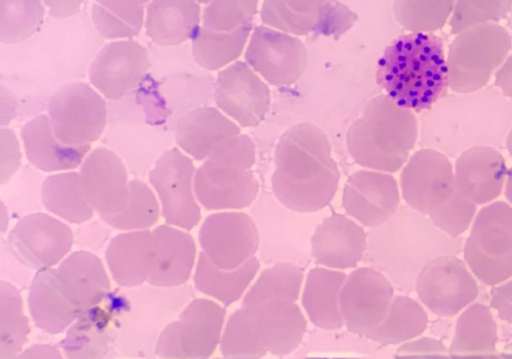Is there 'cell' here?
<instances>
[{
    "mask_svg": "<svg viewBox=\"0 0 512 359\" xmlns=\"http://www.w3.org/2000/svg\"><path fill=\"white\" fill-rule=\"evenodd\" d=\"M218 109L243 128H255L266 118L271 104L267 82L245 61L221 70L215 83Z\"/></svg>",
    "mask_w": 512,
    "mask_h": 359,
    "instance_id": "ffe728a7",
    "label": "cell"
},
{
    "mask_svg": "<svg viewBox=\"0 0 512 359\" xmlns=\"http://www.w3.org/2000/svg\"><path fill=\"white\" fill-rule=\"evenodd\" d=\"M260 0H211L202 14V27L225 36H251Z\"/></svg>",
    "mask_w": 512,
    "mask_h": 359,
    "instance_id": "60d3db41",
    "label": "cell"
},
{
    "mask_svg": "<svg viewBox=\"0 0 512 359\" xmlns=\"http://www.w3.org/2000/svg\"><path fill=\"white\" fill-rule=\"evenodd\" d=\"M500 356L502 359H512V343L506 346Z\"/></svg>",
    "mask_w": 512,
    "mask_h": 359,
    "instance_id": "680465c9",
    "label": "cell"
},
{
    "mask_svg": "<svg viewBox=\"0 0 512 359\" xmlns=\"http://www.w3.org/2000/svg\"><path fill=\"white\" fill-rule=\"evenodd\" d=\"M505 149L508 152V154L512 157V129L506 138Z\"/></svg>",
    "mask_w": 512,
    "mask_h": 359,
    "instance_id": "6f0895ef",
    "label": "cell"
},
{
    "mask_svg": "<svg viewBox=\"0 0 512 359\" xmlns=\"http://www.w3.org/2000/svg\"><path fill=\"white\" fill-rule=\"evenodd\" d=\"M47 8L42 0H0V42L17 45L44 25Z\"/></svg>",
    "mask_w": 512,
    "mask_h": 359,
    "instance_id": "b9f144b4",
    "label": "cell"
},
{
    "mask_svg": "<svg viewBox=\"0 0 512 359\" xmlns=\"http://www.w3.org/2000/svg\"><path fill=\"white\" fill-rule=\"evenodd\" d=\"M511 9L512 0H456L448 26L452 34L457 35L471 27L498 24Z\"/></svg>",
    "mask_w": 512,
    "mask_h": 359,
    "instance_id": "bcb514c9",
    "label": "cell"
},
{
    "mask_svg": "<svg viewBox=\"0 0 512 359\" xmlns=\"http://www.w3.org/2000/svg\"><path fill=\"white\" fill-rule=\"evenodd\" d=\"M505 197L508 201V204L512 206V167L508 170L506 184H505Z\"/></svg>",
    "mask_w": 512,
    "mask_h": 359,
    "instance_id": "9f6ffc18",
    "label": "cell"
},
{
    "mask_svg": "<svg viewBox=\"0 0 512 359\" xmlns=\"http://www.w3.org/2000/svg\"><path fill=\"white\" fill-rule=\"evenodd\" d=\"M28 304L36 327L50 334L67 331L81 315L63 287L56 268L36 272Z\"/></svg>",
    "mask_w": 512,
    "mask_h": 359,
    "instance_id": "f546056e",
    "label": "cell"
},
{
    "mask_svg": "<svg viewBox=\"0 0 512 359\" xmlns=\"http://www.w3.org/2000/svg\"><path fill=\"white\" fill-rule=\"evenodd\" d=\"M197 168L180 149L166 151L149 172V183L160 201L167 225L191 230L201 222V207L195 192Z\"/></svg>",
    "mask_w": 512,
    "mask_h": 359,
    "instance_id": "7c38bea8",
    "label": "cell"
},
{
    "mask_svg": "<svg viewBox=\"0 0 512 359\" xmlns=\"http://www.w3.org/2000/svg\"><path fill=\"white\" fill-rule=\"evenodd\" d=\"M305 279L304 270L293 263H277L266 268L248 289L243 303L261 304L268 301L296 303L300 299Z\"/></svg>",
    "mask_w": 512,
    "mask_h": 359,
    "instance_id": "ab89813d",
    "label": "cell"
},
{
    "mask_svg": "<svg viewBox=\"0 0 512 359\" xmlns=\"http://www.w3.org/2000/svg\"><path fill=\"white\" fill-rule=\"evenodd\" d=\"M31 332L20 291L0 283V359H14L23 352Z\"/></svg>",
    "mask_w": 512,
    "mask_h": 359,
    "instance_id": "f35d334b",
    "label": "cell"
},
{
    "mask_svg": "<svg viewBox=\"0 0 512 359\" xmlns=\"http://www.w3.org/2000/svg\"><path fill=\"white\" fill-rule=\"evenodd\" d=\"M239 135V124L211 107L188 112L176 126L179 149L198 162H204L224 141Z\"/></svg>",
    "mask_w": 512,
    "mask_h": 359,
    "instance_id": "f1b7e54d",
    "label": "cell"
},
{
    "mask_svg": "<svg viewBox=\"0 0 512 359\" xmlns=\"http://www.w3.org/2000/svg\"><path fill=\"white\" fill-rule=\"evenodd\" d=\"M511 49L508 30L498 24L479 25L458 33L446 55L448 87L457 94L486 88Z\"/></svg>",
    "mask_w": 512,
    "mask_h": 359,
    "instance_id": "52a82bcc",
    "label": "cell"
},
{
    "mask_svg": "<svg viewBox=\"0 0 512 359\" xmlns=\"http://www.w3.org/2000/svg\"><path fill=\"white\" fill-rule=\"evenodd\" d=\"M376 82L399 107L430 110L450 90L443 39L434 33L398 37L377 63Z\"/></svg>",
    "mask_w": 512,
    "mask_h": 359,
    "instance_id": "3957f363",
    "label": "cell"
},
{
    "mask_svg": "<svg viewBox=\"0 0 512 359\" xmlns=\"http://www.w3.org/2000/svg\"><path fill=\"white\" fill-rule=\"evenodd\" d=\"M8 244L19 263L39 271L56 268L71 255L74 234L72 228L58 218L36 213L17 222Z\"/></svg>",
    "mask_w": 512,
    "mask_h": 359,
    "instance_id": "5bb4252c",
    "label": "cell"
},
{
    "mask_svg": "<svg viewBox=\"0 0 512 359\" xmlns=\"http://www.w3.org/2000/svg\"><path fill=\"white\" fill-rule=\"evenodd\" d=\"M125 309L126 301L110 294L101 304L83 312L59 345L64 356L67 359H103L111 349L118 319Z\"/></svg>",
    "mask_w": 512,
    "mask_h": 359,
    "instance_id": "603a6c76",
    "label": "cell"
},
{
    "mask_svg": "<svg viewBox=\"0 0 512 359\" xmlns=\"http://www.w3.org/2000/svg\"><path fill=\"white\" fill-rule=\"evenodd\" d=\"M458 359H502L501 356L496 353L493 355H486V356H475V357H464V358H458Z\"/></svg>",
    "mask_w": 512,
    "mask_h": 359,
    "instance_id": "91938a15",
    "label": "cell"
},
{
    "mask_svg": "<svg viewBox=\"0 0 512 359\" xmlns=\"http://www.w3.org/2000/svg\"><path fill=\"white\" fill-rule=\"evenodd\" d=\"M498 328L490 310L482 304L469 305L457 321L450 348L452 359L497 353Z\"/></svg>",
    "mask_w": 512,
    "mask_h": 359,
    "instance_id": "d590c367",
    "label": "cell"
},
{
    "mask_svg": "<svg viewBox=\"0 0 512 359\" xmlns=\"http://www.w3.org/2000/svg\"><path fill=\"white\" fill-rule=\"evenodd\" d=\"M462 240L440 230L428 216L407 206L368 232L365 261L382 271L411 268L418 274L432 260L442 256H458Z\"/></svg>",
    "mask_w": 512,
    "mask_h": 359,
    "instance_id": "5b68a950",
    "label": "cell"
},
{
    "mask_svg": "<svg viewBox=\"0 0 512 359\" xmlns=\"http://www.w3.org/2000/svg\"><path fill=\"white\" fill-rule=\"evenodd\" d=\"M255 160V145L249 136L241 134L224 141L197 168L195 192L200 205L208 211L250 207L260 192L252 171Z\"/></svg>",
    "mask_w": 512,
    "mask_h": 359,
    "instance_id": "8992f818",
    "label": "cell"
},
{
    "mask_svg": "<svg viewBox=\"0 0 512 359\" xmlns=\"http://www.w3.org/2000/svg\"><path fill=\"white\" fill-rule=\"evenodd\" d=\"M198 2L201 4V5H207L211 2V0H198Z\"/></svg>",
    "mask_w": 512,
    "mask_h": 359,
    "instance_id": "94428289",
    "label": "cell"
},
{
    "mask_svg": "<svg viewBox=\"0 0 512 359\" xmlns=\"http://www.w3.org/2000/svg\"><path fill=\"white\" fill-rule=\"evenodd\" d=\"M340 182L332 145L317 125H292L277 142L271 179L274 197L297 214H313L333 200Z\"/></svg>",
    "mask_w": 512,
    "mask_h": 359,
    "instance_id": "7a4b0ae2",
    "label": "cell"
},
{
    "mask_svg": "<svg viewBox=\"0 0 512 359\" xmlns=\"http://www.w3.org/2000/svg\"><path fill=\"white\" fill-rule=\"evenodd\" d=\"M146 9L128 10L115 8L95 0L92 7L93 24L98 33L111 41L134 39L145 23Z\"/></svg>",
    "mask_w": 512,
    "mask_h": 359,
    "instance_id": "f6af8a7d",
    "label": "cell"
},
{
    "mask_svg": "<svg viewBox=\"0 0 512 359\" xmlns=\"http://www.w3.org/2000/svg\"><path fill=\"white\" fill-rule=\"evenodd\" d=\"M397 180L388 173L362 170L349 177L343 193L346 214L360 225L375 228L386 223L400 205Z\"/></svg>",
    "mask_w": 512,
    "mask_h": 359,
    "instance_id": "7402d4cb",
    "label": "cell"
},
{
    "mask_svg": "<svg viewBox=\"0 0 512 359\" xmlns=\"http://www.w3.org/2000/svg\"><path fill=\"white\" fill-rule=\"evenodd\" d=\"M41 201L49 213L74 225L93 219L95 210L85 199L79 174L64 172L49 176L41 187Z\"/></svg>",
    "mask_w": 512,
    "mask_h": 359,
    "instance_id": "8d00e7d4",
    "label": "cell"
},
{
    "mask_svg": "<svg viewBox=\"0 0 512 359\" xmlns=\"http://www.w3.org/2000/svg\"><path fill=\"white\" fill-rule=\"evenodd\" d=\"M202 14L198 0H152L145 11V33L158 46H181L198 33Z\"/></svg>",
    "mask_w": 512,
    "mask_h": 359,
    "instance_id": "4dcf8cb0",
    "label": "cell"
},
{
    "mask_svg": "<svg viewBox=\"0 0 512 359\" xmlns=\"http://www.w3.org/2000/svg\"><path fill=\"white\" fill-rule=\"evenodd\" d=\"M428 325L429 316L424 308L414 299L398 295L386 319L366 336L383 346L398 345L413 341Z\"/></svg>",
    "mask_w": 512,
    "mask_h": 359,
    "instance_id": "74e56055",
    "label": "cell"
},
{
    "mask_svg": "<svg viewBox=\"0 0 512 359\" xmlns=\"http://www.w3.org/2000/svg\"><path fill=\"white\" fill-rule=\"evenodd\" d=\"M162 215L160 201L145 182L131 180V198L119 215L101 219L106 225L122 231L149 230L156 226Z\"/></svg>",
    "mask_w": 512,
    "mask_h": 359,
    "instance_id": "ee69618b",
    "label": "cell"
},
{
    "mask_svg": "<svg viewBox=\"0 0 512 359\" xmlns=\"http://www.w3.org/2000/svg\"><path fill=\"white\" fill-rule=\"evenodd\" d=\"M457 188L451 159L432 149L417 151L401 170V197L424 216L430 217Z\"/></svg>",
    "mask_w": 512,
    "mask_h": 359,
    "instance_id": "e0dca14e",
    "label": "cell"
},
{
    "mask_svg": "<svg viewBox=\"0 0 512 359\" xmlns=\"http://www.w3.org/2000/svg\"><path fill=\"white\" fill-rule=\"evenodd\" d=\"M28 161L45 173L71 172L80 167L91 152V145L69 146L55 136L48 115H39L20 132Z\"/></svg>",
    "mask_w": 512,
    "mask_h": 359,
    "instance_id": "83f0119b",
    "label": "cell"
},
{
    "mask_svg": "<svg viewBox=\"0 0 512 359\" xmlns=\"http://www.w3.org/2000/svg\"><path fill=\"white\" fill-rule=\"evenodd\" d=\"M419 140L414 112L399 107L386 94L370 100L347 133V149L366 170L394 174L402 170Z\"/></svg>",
    "mask_w": 512,
    "mask_h": 359,
    "instance_id": "277c9868",
    "label": "cell"
},
{
    "mask_svg": "<svg viewBox=\"0 0 512 359\" xmlns=\"http://www.w3.org/2000/svg\"><path fill=\"white\" fill-rule=\"evenodd\" d=\"M455 179L460 192L478 206H485L504 192L508 168L500 150L479 146L456 160Z\"/></svg>",
    "mask_w": 512,
    "mask_h": 359,
    "instance_id": "484cf974",
    "label": "cell"
},
{
    "mask_svg": "<svg viewBox=\"0 0 512 359\" xmlns=\"http://www.w3.org/2000/svg\"><path fill=\"white\" fill-rule=\"evenodd\" d=\"M245 62L271 86L290 87L304 75L309 58L300 38L261 25L251 34Z\"/></svg>",
    "mask_w": 512,
    "mask_h": 359,
    "instance_id": "4fadbf2b",
    "label": "cell"
},
{
    "mask_svg": "<svg viewBox=\"0 0 512 359\" xmlns=\"http://www.w3.org/2000/svg\"><path fill=\"white\" fill-rule=\"evenodd\" d=\"M395 359H452L450 351L431 337L411 341L400 346Z\"/></svg>",
    "mask_w": 512,
    "mask_h": 359,
    "instance_id": "c3c4849f",
    "label": "cell"
},
{
    "mask_svg": "<svg viewBox=\"0 0 512 359\" xmlns=\"http://www.w3.org/2000/svg\"><path fill=\"white\" fill-rule=\"evenodd\" d=\"M108 104L92 86L72 82L57 90L48 104V117L57 139L69 146L98 141L108 124Z\"/></svg>",
    "mask_w": 512,
    "mask_h": 359,
    "instance_id": "30bf717a",
    "label": "cell"
},
{
    "mask_svg": "<svg viewBox=\"0 0 512 359\" xmlns=\"http://www.w3.org/2000/svg\"><path fill=\"white\" fill-rule=\"evenodd\" d=\"M263 24L297 37H339L357 23V15L339 0H264Z\"/></svg>",
    "mask_w": 512,
    "mask_h": 359,
    "instance_id": "8fae6325",
    "label": "cell"
},
{
    "mask_svg": "<svg viewBox=\"0 0 512 359\" xmlns=\"http://www.w3.org/2000/svg\"><path fill=\"white\" fill-rule=\"evenodd\" d=\"M149 69L151 58L138 41L116 40L109 42L96 55L89 79L104 98L120 100L141 86Z\"/></svg>",
    "mask_w": 512,
    "mask_h": 359,
    "instance_id": "d6986e66",
    "label": "cell"
},
{
    "mask_svg": "<svg viewBox=\"0 0 512 359\" xmlns=\"http://www.w3.org/2000/svg\"><path fill=\"white\" fill-rule=\"evenodd\" d=\"M340 270L317 267L308 273L302 304L311 323L324 330H338L345 326L341 314L340 292L347 280Z\"/></svg>",
    "mask_w": 512,
    "mask_h": 359,
    "instance_id": "836d02e7",
    "label": "cell"
},
{
    "mask_svg": "<svg viewBox=\"0 0 512 359\" xmlns=\"http://www.w3.org/2000/svg\"><path fill=\"white\" fill-rule=\"evenodd\" d=\"M512 129V102L496 87L468 94L446 95L422 113V149L458 158L474 147L501 150Z\"/></svg>",
    "mask_w": 512,
    "mask_h": 359,
    "instance_id": "6da1fadb",
    "label": "cell"
},
{
    "mask_svg": "<svg viewBox=\"0 0 512 359\" xmlns=\"http://www.w3.org/2000/svg\"><path fill=\"white\" fill-rule=\"evenodd\" d=\"M260 242L258 226L242 211H218L199 230L202 252L224 270H236L254 258Z\"/></svg>",
    "mask_w": 512,
    "mask_h": 359,
    "instance_id": "9a60e30c",
    "label": "cell"
},
{
    "mask_svg": "<svg viewBox=\"0 0 512 359\" xmlns=\"http://www.w3.org/2000/svg\"><path fill=\"white\" fill-rule=\"evenodd\" d=\"M256 340L274 356H286L303 342L307 320L300 306L292 302L268 301L242 304Z\"/></svg>",
    "mask_w": 512,
    "mask_h": 359,
    "instance_id": "cb8c5ba5",
    "label": "cell"
},
{
    "mask_svg": "<svg viewBox=\"0 0 512 359\" xmlns=\"http://www.w3.org/2000/svg\"><path fill=\"white\" fill-rule=\"evenodd\" d=\"M394 294L393 284L379 270L361 267L352 271L339 299L348 330L366 336L386 319Z\"/></svg>",
    "mask_w": 512,
    "mask_h": 359,
    "instance_id": "ac0fdd59",
    "label": "cell"
},
{
    "mask_svg": "<svg viewBox=\"0 0 512 359\" xmlns=\"http://www.w3.org/2000/svg\"><path fill=\"white\" fill-rule=\"evenodd\" d=\"M226 310L215 301L196 299L161 333L159 359H209L221 345Z\"/></svg>",
    "mask_w": 512,
    "mask_h": 359,
    "instance_id": "9c48e42d",
    "label": "cell"
},
{
    "mask_svg": "<svg viewBox=\"0 0 512 359\" xmlns=\"http://www.w3.org/2000/svg\"><path fill=\"white\" fill-rule=\"evenodd\" d=\"M59 279L81 314L111 294V280L103 262L90 251L72 252L56 267Z\"/></svg>",
    "mask_w": 512,
    "mask_h": 359,
    "instance_id": "1f68e13d",
    "label": "cell"
},
{
    "mask_svg": "<svg viewBox=\"0 0 512 359\" xmlns=\"http://www.w3.org/2000/svg\"><path fill=\"white\" fill-rule=\"evenodd\" d=\"M260 269L261 263L254 257L236 270H224L201 251L195 269V286L207 297L228 307L242 299Z\"/></svg>",
    "mask_w": 512,
    "mask_h": 359,
    "instance_id": "e575fe53",
    "label": "cell"
},
{
    "mask_svg": "<svg viewBox=\"0 0 512 359\" xmlns=\"http://www.w3.org/2000/svg\"><path fill=\"white\" fill-rule=\"evenodd\" d=\"M14 359H67L59 348L46 345L35 344L25 349Z\"/></svg>",
    "mask_w": 512,
    "mask_h": 359,
    "instance_id": "f5cc1de1",
    "label": "cell"
},
{
    "mask_svg": "<svg viewBox=\"0 0 512 359\" xmlns=\"http://www.w3.org/2000/svg\"><path fill=\"white\" fill-rule=\"evenodd\" d=\"M464 262L487 286L512 278V206L503 201L485 205L463 245Z\"/></svg>",
    "mask_w": 512,
    "mask_h": 359,
    "instance_id": "ba28073f",
    "label": "cell"
},
{
    "mask_svg": "<svg viewBox=\"0 0 512 359\" xmlns=\"http://www.w3.org/2000/svg\"><path fill=\"white\" fill-rule=\"evenodd\" d=\"M456 0H395L398 24L410 33H435L450 23Z\"/></svg>",
    "mask_w": 512,
    "mask_h": 359,
    "instance_id": "7bdbcfd3",
    "label": "cell"
},
{
    "mask_svg": "<svg viewBox=\"0 0 512 359\" xmlns=\"http://www.w3.org/2000/svg\"><path fill=\"white\" fill-rule=\"evenodd\" d=\"M78 172L85 199L101 219L122 213L131 198V180L121 158L106 147L91 151Z\"/></svg>",
    "mask_w": 512,
    "mask_h": 359,
    "instance_id": "44dd1931",
    "label": "cell"
},
{
    "mask_svg": "<svg viewBox=\"0 0 512 359\" xmlns=\"http://www.w3.org/2000/svg\"><path fill=\"white\" fill-rule=\"evenodd\" d=\"M478 207L457 188L456 192L430 215V219L446 235L461 238L472 227L478 214Z\"/></svg>",
    "mask_w": 512,
    "mask_h": 359,
    "instance_id": "7dc6e473",
    "label": "cell"
},
{
    "mask_svg": "<svg viewBox=\"0 0 512 359\" xmlns=\"http://www.w3.org/2000/svg\"><path fill=\"white\" fill-rule=\"evenodd\" d=\"M368 232L349 216L334 214L320 223L311 239V256L316 265L347 270L365 260Z\"/></svg>",
    "mask_w": 512,
    "mask_h": 359,
    "instance_id": "d4e9b609",
    "label": "cell"
},
{
    "mask_svg": "<svg viewBox=\"0 0 512 359\" xmlns=\"http://www.w3.org/2000/svg\"><path fill=\"white\" fill-rule=\"evenodd\" d=\"M490 305L501 320L512 325V278L490 291Z\"/></svg>",
    "mask_w": 512,
    "mask_h": 359,
    "instance_id": "f907efd6",
    "label": "cell"
},
{
    "mask_svg": "<svg viewBox=\"0 0 512 359\" xmlns=\"http://www.w3.org/2000/svg\"><path fill=\"white\" fill-rule=\"evenodd\" d=\"M102 2L115 8L139 10L146 9L152 0H102Z\"/></svg>",
    "mask_w": 512,
    "mask_h": 359,
    "instance_id": "11a10c76",
    "label": "cell"
},
{
    "mask_svg": "<svg viewBox=\"0 0 512 359\" xmlns=\"http://www.w3.org/2000/svg\"><path fill=\"white\" fill-rule=\"evenodd\" d=\"M197 244L187 230L160 225L153 230V267L147 284L172 288L184 285L197 265Z\"/></svg>",
    "mask_w": 512,
    "mask_h": 359,
    "instance_id": "4316f807",
    "label": "cell"
},
{
    "mask_svg": "<svg viewBox=\"0 0 512 359\" xmlns=\"http://www.w3.org/2000/svg\"><path fill=\"white\" fill-rule=\"evenodd\" d=\"M416 292L434 314L454 316L478 298L479 286L464 261L457 256H442L422 269Z\"/></svg>",
    "mask_w": 512,
    "mask_h": 359,
    "instance_id": "2e32d148",
    "label": "cell"
},
{
    "mask_svg": "<svg viewBox=\"0 0 512 359\" xmlns=\"http://www.w3.org/2000/svg\"><path fill=\"white\" fill-rule=\"evenodd\" d=\"M215 359H226V358H215Z\"/></svg>",
    "mask_w": 512,
    "mask_h": 359,
    "instance_id": "6125c7cd",
    "label": "cell"
},
{
    "mask_svg": "<svg viewBox=\"0 0 512 359\" xmlns=\"http://www.w3.org/2000/svg\"><path fill=\"white\" fill-rule=\"evenodd\" d=\"M495 87L512 102V52L495 74Z\"/></svg>",
    "mask_w": 512,
    "mask_h": 359,
    "instance_id": "db71d44e",
    "label": "cell"
},
{
    "mask_svg": "<svg viewBox=\"0 0 512 359\" xmlns=\"http://www.w3.org/2000/svg\"><path fill=\"white\" fill-rule=\"evenodd\" d=\"M114 281L133 288L147 283L153 267V231H127L115 237L105 251Z\"/></svg>",
    "mask_w": 512,
    "mask_h": 359,
    "instance_id": "d6a6232c",
    "label": "cell"
},
{
    "mask_svg": "<svg viewBox=\"0 0 512 359\" xmlns=\"http://www.w3.org/2000/svg\"><path fill=\"white\" fill-rule=\"evenodd\" d=\"M49 14L56 19H64L76 16L83 5L84 0H42Z\"/></svg>",
    "mask_w": 512,
    "mask_h": 359,
    "instance_id": "816d5d0a",
    "label": "cell"
},
{
    "mask_svg": "<svg viewBox=\"0 0 512 359\" xmlns=\"http://www.w3.org/2000/svg\"><path fill=\"white\" fill-rule=\"evenodd\" d=\"M2 141V184H6L17 172L21 163L19 142L13 130L0 131Z\"/></svg>",
    "mask_w": 512,
    "mask_h": 359,
    "instance_id": "681fc988",
    "label": "cell"
}]
</instances>
